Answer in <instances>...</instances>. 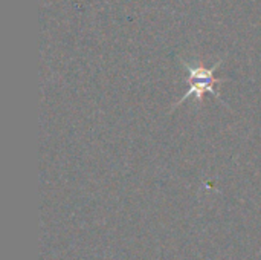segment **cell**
<instances>
[{"mask_svg":"<svg viewBox=\"0 0 261 260\" xmlns=\"http://www.w3.org/2000/svg\"><path fill=\"white\" fill-rule=\"evenodd\" d=\"M223 64V61H219V63H216L213 67H205V66H190V64H187V63H182V66L187 69V72H188V86H190V89H188V92L173 106V109L176 107V106H179V104H182L184 101H187L190 97H196V100H197V103H202L203 101V93H211V95H214L217 100H220V93L216 90V84H222V83H225V81H228V80H223V78H217V77H214V72H216V69H219L220 66Z\"/></svg>","mask_w":261,"mask_h":260,"instance_id":"1","label":"cell"}]
</instances>
